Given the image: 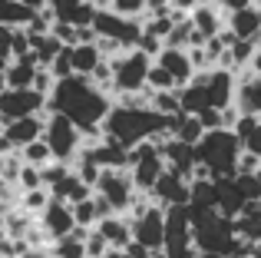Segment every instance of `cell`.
Returning a JSON list of instances; mask_svg holds the SVG:
<instances>
[{
  "mask_svg": "<svg viewBox=\"0 0 261 258\" xmlns=\"http://www.w3.org/2000/svg\"><path fill=\"white\" fill-rule=\"evenodd\" d=\"M89 27L96 30V37H106V40H113V43H119L122 50H129V46H136V40H139L142 20L122 17V13L109 10V7H96Z\"/></svg>",
  "mask_w": 261,
  "mask_h": 258,
  "instance_id": "5",
  "label": "cell"
},
{
  "mask_svg": "<svg viewBox=\"0 0 261 258\" xmlns=\"http://www.w3.org/2000/svg\"><path fill=\"white\" fill-rule=\"evenodd\" d=\"M146 90H175V80L162 70L159 63H149V73H146Z\"/></svg>",
  "mask_w": 261,
  "mask_h": 258,
  "instance_id": "27",
  "label": "cell"
},
{
  "mask_svg": "<svg viewBox=\"0 0 261 258\" xmlns=\"http://www.w3.org/2000/svg\"><path fill=\"white\" fill-rule=\"evenodd\" d=\"M46 248H50V258H86V255H83V242L73 239L70 232L60 235V239H53Z\"/></svg>",
  "mask_w": 261,
  "mask_h": 258,
  "instance_id": "24",
  "label": "cell"
},
{
  "mask_svg": "<svg viewBox=\"0 0 261 258\" xmlns=\"http://www.w3.org/2000/svg\"><path fill=\"white\" fill-rule=\"evenodd\" d=\"M195 162L208 169V179H222V175H235V159L242 152V139L231 129H205L198 142L192 146Z\"/></svg>",
  "mask_w": 261,
  "mask_h": 258,
  "instance_id": "3",
  "label": "cell"
},
{
  "mask_svg": "<svg viewBox=\"0 0 261 258\" xmlns=\"http://www.w3.org/2000/svg\"><path fill=\"white\" fill-rule=\"evenodd\" d=\"M70 212H73V225H96V209H93V199H80V202H73L70 205Z\"/></svg>",
  "mask_w": 261,
  "mask_h": 258,
  "instance_id": "28",
  "label": "cell"
},
{
  "mask_svg": "<svg viewBox=\"0 0 261 258\" xmlns=\"http://www.w3.org/2000/svg\"><path fill=\"white\" fill-rule=\"evenodd\" d=\"M46 70L53 73V80H63V76H70V73H73V66H70V53H66V46H63V50H60L57 57L50 60V66H46Z\"/></svg>",
  "mask_w": 261,
  "mask_h": 258,
  "instance_id": "32",
  "label": "cell"
},
{
  "mask_svg": "<svg viewBox=\"0 0 261 258\" xmlns=\"http://www.w3.org/2000/svg\"><path fill=\"white\" fill-rule=\"evenodd\" d=\"M149 195H152V202H159L162 209L166 205H185V202H189V179L162 169L159 179H155L152 189H149Z\"/></svg>",
  "mask_w": 261,
  "mask_h": 258,
  "instance_id": "10",
  "label": "cell"
},
{
  "mask_svg": "<svg viewBox=\"0 0 261 258\" xmlns=\"http://www.w3.org/2000/svg\"><path fill=\"white\" fill-rule=\"evenodd\" d=\"M258 156L255 152H248V149H242V152H238V159H235V172H255L258 169Z\"/></svg>",
  "mask_w": 261,
  "mask_h": 258,
  "instance_id": "36",
  "label": "cell"
},
{
  "mask_svg": "<svg viewBox=\"0 0 261 258\" xmlns=\"http://www.w3.org/2000/svg\"><path fill=\"white\" fill-rule=\"evenodd\" d=\"M149 63H152V57L142 53L139 46H129V50H119L116 57H109V66H113V96L116 93L146 90Z\"/></svg>",
  "mask_w": 261,
  "mask_h": 258,
  "instance_id": "4",
  "label": "cell"
},
{
  "mask_svg": "<svg viewBox=\"0 0 261 258\" xmlns=\"http://www.w3.org/2000/svg\"><path fill=\"white\" fill-rule=\"evenodd\" d=\"M225 27H228L238 40H255V43H261V7L248 4V7H242V10L225 13Z\"/></svg>",
  "mask_w": 261,
  "mask_h": 258,
  "instance_id": "11",
  "label": "cell"
},
{
  "mask_svg": "<svg viewBox=\"0 0 261 258\" xmlns=\"http://www.w3.org/2000/svg\"><path fill=\"white\" fill-rule=\"evenodd\" d=\"M93 192L106 195L109 205L116 209V212H126L129 199L136 195V186H133V175H129V169H99V175H96V186Z\"/></svg>",
  "mask_w": 261,
  "mask_h": 258,
  "instance_id": "8",
  "label": "cell"
},
{
  "mask_svg": "<svg viewBox=\"0 0 261 258\" xmlns=\"http://www.w3.org/2000/svg\"><path fill=\"white\" fill-rule=\"evenodd\" d=\"M0 4H7V0H0Z\"/></svg>",
  "mask_w": 261,
  "mask_h": 258,
  "instance_id": "52",
  "label": "cell"
},
{
  "mask_svg": "<svg viewBox=\"0 0 261 258\" xmlns=\"http://www.w3.org/2000/svg\"><path fill=\"white\" fill-rule=\"evenodd\" d=\"M10 33H13V27L0 23V53H10Z\"/></svg>",
  "mask_w": 261,
  "mask_h": 258,
  "instance_id": "42",
  "label": "cell"
},
{
  "mask_svg": "<svg viewBox=\"0 0 261 258\" xmlns=\"http://www.w3.org/2000/svg\"><path fill=\"white\" fill-rule=\"evenodd\" d=\"M46 7L53 10V20H63V23H73V27H86L96 13L93 0H50Z\"/></svg>",
  "mask_w": 261,
  "mask_h": 258,
  "instance_id": "15",
  "label": "cell"
},
{
  "mask_svg": "<svg viewBox=\"0 0 261 258\" xmlns=\"http://www.w3.org/2000/svg\"><path fill=\"white\" fill-rule=\"evenodd\" d=\"M30 90L43 93V96L53 90V73L46 70V66H37V73H33V80H30Z\"/></svg>",
  "mask_w": 261,
  "mask_h": 258,
  "instance_id": "34",
  "label": "cell"
},
{
  "mask_svg": "<svg viewBox=\"0 0 261 258\" xmlns=\"http://www.w3.org/2000/svg\"><path fill=\"white\" fill-rule=\"evenodd\" d=\"M169 126H172V116H162L152 106H119L113 103L109 113L102 116L99 129L106 136H113L119 146H136L142 139H159V136H169Z\"/></svg>",
  "mask_w": 261,
  "mask_h": 258,
  "instance_id": "2",
  "label": "cell"
},
{
  "mask_svg": "<svg viewBox=\"0 0 261 258\" xmlns=\"http://www.w3.org/2000/svg\"><path fill=\"white\" fill-rule=\"evenodd\" d=\"M50 195H53V199H60V202H66V205H73V202H80V199H86V195H93V189H89L86 182L70 169L63 179H57V182L50 186Z\"/></svg>",
  "mask_w": 261,
  "mask_h": 258,
  "instance_id": "18",
  "label": "cell"
},
{
  "mask_svg": "<svg viewBox=\"0 0 261 258\" xmlns=\"http://www.w3.org/2000/svg\"><path fill=\"white\" fill-rule=\"evenodd\" d=\"M242 149H248V152H255L258 159H261V116H258L255 129H251V133H248V136L242 139Z\"/></svg>",
  "mask_w": 261,
  "mask_h": 258,
  "instance_id": "35",
  "label": "cell"
},
{
  "mask_svg": "<svg viewBox=\"0 0 261 258\" xmlns=\"http://www.w3.org/2000/svg\"><path fill=\"white\" fill-rule=\"evenodd\" d=\"M66 53H70L73 73H80V76H89V73H93V66L102 60L99 50H96V43H70V46H66Z\"/></svg>",
  "mask_w": 261,
  "mask_h": 258,
  "instance_id": "21",
  "label": "cell"
},
{
  "mask_svg": "<svg viewBox=\"0 0 261 258\" xmlns=\"http://www.w3.org/2000/svg\"><path fill=\"white\" fill-rule=\"evenodd\" d=\"M43 119H46V113H33V116L7 119V123L0 126V133H4L7 139H10V146H13V149H20L23 142L40 139V136H43Z\"/></svg>",
  "mask_w": 261,
  "mask_h": 258,
  "instance_id": "12",
  "label": "cell"
},
{
  "mask_svg": "<svg viewBox=\"0 0 261 258\" xmlns=\"http://www.w3.org/2000/svg\"><path fill=\"white\" fill-rule=\"evenodd\" d=\"M99 258H126V255H122V248H106Z\"/></svg>",
  "mask_w": 261,
  "mask_h": 258,
  "instance_id": "45",
  "label": "cell"
},
{
  "mask_svg": "<svg viewBox=\"0 0 261 258\" xmlns=\"http://www.w3.org/2000/svg\"><path fill=\"white\" fill-rule=\"evenodd\" d=\"M37 219L43 222L50 242L60 239V235H66V232L73 228V212H70V205H66V202H60V199H53V195H50V202L43 205V212H40Z\"/></svg>",
  "mask_w": 261,
  "mask_h": 258,
  "instance_id": "14",
  "label": "cell"
},
{
  "mask_svg": "<svg viewBox=\"0 0 261 258\" xmlns=\"http://www.w3.org/2000/svg\"><path fill=\"white\" fill-rule=\"evenodd\" d=\"M109 106H113V99L99 86H93L89 76H80V73L53 80V90L46 93V113H63L83 133V139H96L102 133L99 123L109 113Z\"/></svg>",
  "mask_w": 261,
  "mask_h": 258,
  "instance_id": "1",
  "label": "cell"
},
{
  "mask_svg": "<svg viewBox=\"0 0 261 258\" xmlns=\"http://www.w3.org/2000/svg\"><path fill=\"white\" fill-rule=\"evenodd\" d=\"M50 33H53V37H57L63 46L76 43V27H73V23H63V20H53V23H50Z\"/></svg>",
  "mask_w": 261,
  "mask_h": 258,
  "instance_id": "33",
  "label": "cell"
},
{
  "mask_svg": "<svg viewBox=\"0 0 261 258\" xmlns=\"http://www.w3.org/2000/svg\"><path fill=\"white\" fill-rule=\"evenodd\" d=\"M106 248H109V242L106 239H102V235H99V228H89V232H86V239H83V255L86 258H99L102 252H106Z\"/></svg>",
  "mask_w": 261,
  "mask_h": 258,
  "instance_id": "30",
  "label": "cell"
},
{
  "mask_svg": "<svg viewBox=\"0 0 261 258\" xmlns=\"http://www.w3.org/2000/svg\"><path fill=\"white\" fill-rule=\"evenodd\" d=\"M33 113H46V96L43 93L30 90V86H20V90L7 86V90H0V126H4L7 119L33 116Z\"/></svg>",
  "mask_w": 261,
  "mask_h": 258,
  "instance_id": "7",
  "label": "cell"
},
{
  "mask_svg": "<svg viewBox=\"0 0 261 258\" xmlns=\"http://www.w3.org/2000/svg\"><path fill=\"white\" fill-rule=\"evenodd\" d=\"M33 73H37V57H33V50H27V53H20V57L10 60V66L4 70V76H7V86L20 90V86H30Z\"/></svg>",
  "mask_w": 261,
  "mask_h": 258,
  "instance_id": "19",
  "label": "cell"
},
{
  "mask_svg": "<svg viewBox=\"0 0 261 258\" xmlns=\"http://www.w3.org/2000/svg\"><path fill=\"white\" fill-rule=\"evenodd\" d=\"M0 90H7V76H4V73H0Z\"/></svg>",
  "mask_w": 261,
  "mask_h": 258,
  "instance_id": "48",
  "label": "cell"
},
{
  "mask_svg": "<svg viewBox=\"0 0 261 258\" xmlns=\"http://www.w3.org/2000/svg\"><path fill=\"white\" fill-rule=\"evenodd\" d=\"M93 40H96V30H93V27H76V43H93Z\"/></svg>",
  "mask_w": 261,
  "mask_h": 258,
  "instance_id": "41",
  "label": "cell"
},
{
  "mask_svg": "<svg viewBox=\"0 0 261 258\" xmlns=\"http://www.w3.org/2000/svg\"><path fill=\"white\" fill-rule=\"evenodd\" d=\"M20 4H27V7H30V10H43V7L50 4V0H20Z\"/></svg>",
  "mask_w": 261,
  "mask_h": 258,
  "instance_id": "44",
  "label": "cell"
},
{
  "mask_svg": "<svg viewBox=\"0 0 261 258\" xmlns=\"http://www.w3.org/2000/svg\"><path fill=\"white\" fill-rule=\"evenodd\" d=\"M96 228H99V235L109 242V248H126L129 242H133L129 219L122 212H113V215H106V219H99V222H96Z\"/></svg>",
  "mask_w": 261,
  "mask_h": 258,
  "instance_id": "17",
  "label": "cell"
},
{
  "mask_svg": "<svg viewBox=\"0 0 261 258\" xmlns=\"http://www.w3.org/2000/svg\"><path fill=\"white\" fill-rule=\"evenodd\" d=\"M212 7H218L222 13H231V10H242V7H248L251 0H208Z\"/></svg>",
  "mask_w": 261,
  "mask_h": 258,
  "instance_id": "39",
  "label": "cell"
},
{
  "mask_svg": "<svg viewBox=\"0 0 261 258\" xmlns=\"http://www.w3.org/2000/svg\"><path fill=\"white\" fill-rule=\"evenodd\" d=\"M149 106H152L155 113H162V116H175L178 110V93L175 90H149Z\"/></svg>",
  "mask_w": 261,
  "mask_h": 258,
  "instance_id": "25",
  "label": "cell"
},
{
  "mask_svg": "<svg viewBox=\"0 0 261 258\" xmlns=\"http://www.w3.org/2000/svg\"><path fill=\"white\" fill-rule=\"evenodd\" d=\"M235 106L242 113L261 116V76H251L245 83H235Z\"/></svg>",
  "mask_w": 261,
  "mask_h": 258,
  "instance_id": "20",
  "label": "cell"
},
{
  "mask_svg": "<svg viewBox=\"0 0 261 258\" xmlns=\"http://www.w3.org/2000/svg\"><path fill=\"white\" fill-rule=\"evenodd\" d=\"M189 20H192V27H195V33L202 40L215 37V33L225 27V13L218 10V7H212L208 0H205V4H198V7H192V10H189Z\"/></svg>",
  "mask_w": 261,
  "mask_h": 258,
  "instance_id": "16",
  "label": "cell"
},
{
  "mask_svg": "<svg viewBox=\"0 0 261 258\" xmlns=\"http://www.w3.org/2000/svg\"><path fill=\"white\" fill-rule=\"evenodd\" d=\"M248 66H251V73H255V76H261V43L255 46V53H251V60H248Z\"/></svg>",
  "mask_w": 261,
  "mask_h": 258,
  "instance_id": "43",
  "label": "cell"
},
{
  "mask_svg": "<svg viewBox=\"0 0 261 258\" xmlns=\"http://www.w3.org/2000/svg\"><path fill=\"white\" fill-rule=\"evenodd\" d=\"M255 179H258V186H261V162H258V169H255Z\"/></svg>",
  "mask_w": 261,
  "mask_h": 258,
  "instance_id": "47",
  "label": "cell"
},
{
  "mask_svg": "<svg viewBox=\"0 0 261 258\" xmlns=\"http://www.w3.org/2000/svg\"><path fill=\"white\" fill-rule=\"evenodd\" d=\"M251 4H258V7H261V0H251Z\"/></svg>",
  "mask_w": 261,
  "mask_h": 258,
  "instance_id": "50",
  "label": "cell"
},
{
  "mask_svg": "<svg viewBox=\"0 0 261 258\" xmlns=\"http://www.w3.org/2000/svg\"><path fill=\"white\" fill-rule=\"evenodd\" d=\"M46 202H50V189L40 186V189H27V192H20L17 209H20V212H27V215H40Z\"/></svg>",
  "mask_w": 261,
  "mask_h": 258,
  "instance_id": "23",
  "label": "cell"
},
{
  "mask_svg": "<svg viewBox=\"0 0 261 258\" xmlns=\"http://www.w3.org/2000/svg\"><path fill=\"white\" fill-rule=\"evenodd\" d=\"M152 63H159L162 70L175 80V90H178V86H185L192 80V73H195V70H192V63H189V53H185L182 46H162V50L152 57Z\"/></svg>",
  "mask_w": 261,
  "mask_h": 258,
  "instance_id": "13",
  "label": "cell"
},
{
  "mask_svg": "<svg viewBox=\"0 0 261 258\" xmlns=\"http://www.w3.org/2000/svg\"><path fill=\"white\" fill-rule=\"evenodd\" d=\"M17 152H20V159L30 162V166H43V162H50V159H53V156H50V146L43 142V136H40V139L23 142V146H20Z\"/></svg>",
  "mask_w": 261,
  "mask_h": 258,
  "instance_id": "26",
  "label": "cell"
},
{
  "mask_svg": "<svg viewBox=\"0 0 261 258\" xmlns=\"http://www.w3.org/2000/svg\"><path fill=\"white\" fill-rule=\"evenodd\" d=\"M225 258H242V255H225Z\"/></svg>",
  "mask_w": 261,
  "mask_h": 258,
  "instance_id": "49",
  "label": "cell"
},
{
  "mask_svg": "<svg viewBox=\"0 0 261 258\" xmlns=\"http://www.w3.org/2000/svg\"><path fill=\"white\" fill-rule=\"evenodd\" d=\"M106 7L122 13V17H136V20L146 13V0H106Z\"/></svg>",
  "mask_w": 261,
  "mask_h": 258,
  "instance_id": "31",
  "label": "cell"
},
{
  "mask_svg": "<svg viewBox=\"0 0 261 258\" xmlns=\"http://www.w3.org/2000/svg\"><path fill=\"white\" fill-rule=\"evenodd\" d=\"M162 228H166V222H162V205H159V202H152V205H149L139 219L129 222L133 242H139V245L149 248V252L162 248Z\"/></svg>",
  "mask_w": 261,
  "mask_h": 258,
  "instance_id": "9",
  "label": "cell"
},
{
  "mask_svg": "<svg viewBox=\"0 0 261 258\" xmlns=\"http://www.w3.org/2000/svg\"><path fill=\"white\" fill-rule=\"evenodd\" d=\"M33 13L37 10H30V7L20 4V0H7V4H0V23L4 27H27Z\"/></svg>",
  "mask_w": 261,
  "mask_h": 258,
  "instance_id": "22",
  "label": "cell"
},
{
  "mask_svg": "<svg viewBox=\"0 0 261 258\" xmlns=\"http://www.w3.org/2000/svg\"><path fill=\"white\" fill-rule=\"evenodd\" d=\"M89 199H93V209H96V222H99V219H106V215H113V212H116V209L109 205V199H106V195L93 192V195H89Z\"/></svg>",
  "mask_w": 261,
  "mask_h": 258,
  "instance_id": "38",
  "label": "cell"
},
{
  "mask_svg": "<svg viewBox=\"0 0 261 258\" xmlns=\"http://www.w3.org/2000/svg\"><path fill=\"white\" fill-rule=\"evenodd\" d=\"M122 255H126V258H152V252H149V248H142L139 242H129V245L122 248Z\"/></svg>",
  "mask_w": 261,
  "mask_h": 258,
  "instance_id": "40",
  "label": "cell"
},
{
  "mask_svg": "<svg viewBox=\"0 0 261 258\" xmlns=\"http://www.w3.org/2000/svg\"><path fill=\"white\" fill-rule=\"evenodd\" d=\"M195 258H225V255H218V252H195Z\"/></svg>",
  "mask_w": 261,
  "mask_h": 258,
  "instance_id": "46",
  "label": "cell"
},
{
  "mask_svg": "<svg viewBox=\"0 0 261 258\" xmlns=\"http://www.w3.org/2000/svg\"><path fill=\"white\" fill-rule=\"evenodd\" d=\"M0 162H4V156H0Z\"/></svg>",
  "mask_w": 261,
  "mask_h": 258,
  "instance_id": "51",
  "label": "cell"
},
{
  "mask_svg": "<svg viewBox=\"0 0 261 258\" xmlns=\"http://www.w3.org/2000/svg\"><path fill=\"white\" fill-rule=\"evenodd\" d=\"M43 186V179H40V166H30V162H23L17 172V189L20 192H27V189H40Z\"/></svg>",
  "mask_w": 261,
  "mask_h": 258,
  "instance_id": "29",
  "label": "cell"
},
{
  "mask_svg": "<svg viewBox=\"0 0 261 258\" xmlns=\"http://www.w3.org/2000/svg\"><path fill=\"white\" fill-rule=\"evenodd\" d=\"M195 116H198V123H202V129H218V126H222V119H218V110H215V106H205V110L195 113Z\"/></svg>",
  "mask_w": 261,
  "mask_h": 258,
  "instance_id": "37",
  "label": "cell"
},
{
  "mask_svg": "<svg viewBox=\"0 0 261 258\" xmlns=\"http://www.w3.org/2000/svg\"><path fill=\"white\" fill-rule=\"evenodd\" d=\"M43 142L50 146V156L60 162H70L76 156L80 142H83V133L63 116V113H46L43 119Z\"/></svg>",
  "mask_w": 261,
  "mask_h": 258,
  "instance_id": "6",
  "label": "cell"
}]
</instances>
